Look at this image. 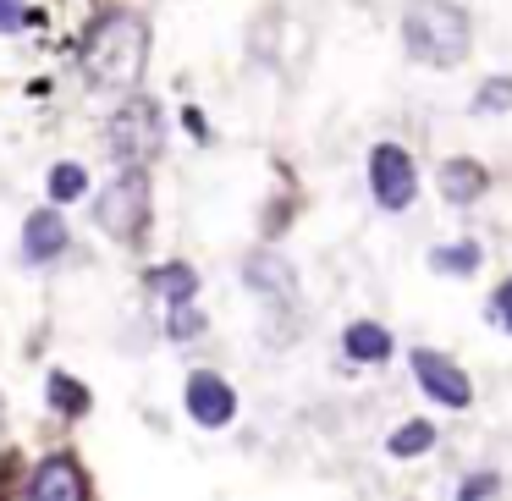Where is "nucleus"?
I'll list each match as a JSON object with an SVG mask.
<instances>
[{
  "label": "nucleus",
  "mask_w": 512,
  "mask_h": 501,
  "mask_svg": "<svg viewBox=\"0 0 512 501\" xmlns=\"http://www.w3.org/2000/svg\"><path fill=\"white\" fill-rule=\"evenodd\" d=\"M149 61V28L133 12H111L83 39V72L94 89H138Z\"/></svg>",
  "instance_id": "f257e3e1"
},
{
  "label": "nucleus",
  "mask_w": 512,
  "mask_h": 501,
  "mask_svg": "<svg viewBox=\"0 0 512 501\" xmlns=\"http://www.w3.org/2000/svg\"><path fill=\"white\" fill-rule=\"evenodd\" d=\"M402 45L424 67H457L474 45V28H468V12H457L452 0H413L402 17Z\"/></svg>",
  "instance_id": "f03ea898"
},
{
  "label": "nucleus",
  "mask_w": 512,
  "mask_h": 501,
  "mask_svg": "<svg viewBox=\"0 0 512 501\" xmlns=\"http://www.w3.org/2000/svg\"><path fill=\"white\" fill-rule=\"evenodd\" d=\"M105 144L122 166H149L160 155V111L149 100H127L105 127Z\"/></svg>",
  "instance_id": "7ed1b4c3"
},
{
  "label": "nucleus",
  "mask_w": 512,
  "mask_h": 501,
  "mask_svg": "<svg viewBox=\"0 0 512 501\" xmlns=\"http://www.w3.org/2000/svg\"><path fill=\"white\" fill-rule=\"evenodd\" d=\"M369 188H375L380 210H408V204H413V193H419V177H413L408 149L380 144L375 155H369Z\"/></svg>",
  "instance_id": "20e7f679"
},
{
  "label": "nucleus",
  "mask_w": 512,
  "mask_h": 501,
  "mask_svg": "<svg viewBox=\"0 0 512 501\" xmlns=\"http://www.w3.org/2000/svg\"><path fill=\"white\" fill-rule=\"evenodd\" d=\"M149 221V177H138V166L127 177H116L100 199V226L116 237H133Z\"/></svg>",
  "instance_id": "39448f33"
},
{
  "label": "nucleus",
  "mask_w": 512,
  "mask_h": 501,
  "mask_svg": "<svg viewBox=\"0 0 512 501\" xmlns=\"http://www.w3.org/2000/svg\"><path fill=\"white\" fill-rule=\"evenodd\" d=\"M413 375H419V386L430 391L435 402H446V408H468V402H474L468 375L452 364V358L430 353V347H419V353H413Z\"/></svg>",
  "instance_id": "423d86ee"
},
{
  "label": "nucleus",
  "mask_w": 512,
  "mask_h": 501,
  "mask_svg": "<svg viewBox=\"0 0 512 501\" xmlns=\"http://www.w3.org/2000/svg\"><path fill=\"white\" fill-rule=\"evenodd\" d=\"M188 413H193L199 424H210V430L232 424V413H237L232 386H226L221 375H193V380H188Z\"/></svg>",
  "instance_id": "0eeeda50"
},
{
  "label": "nucleus",
  "mask_w": 512,
  "mask_h": 501,
  "mask_svg": "<svg viewBox=\"0 0 512 501\" xmlns=\"http://www.w3.org/2000/svg\"><path fill=\"white\" fill-rule=\"evenodd\" d=\"M28 496H34V501H83V496H89V485H83V474H78L72 463H61V457H50V463L34 474V485H28Z\"/></svg>",
  "instance_id": "6e6552de"
},
{
  "label": "nucleus",
  "mask_w": 512,
  "mask_h": 501,
  "mask_svg": "<svg viewBox=\"0 0 512 501\" xmlns=\"http://www.w3.org/2000/svg\"><path fill=\"white\" fill-rule=\"evenodd\" d=\"M61 248H67V221L50 215V210H39L34 221H28V232H23V259L28 265H45V259L61 254Z\"/></svg>",
  "instance_id": "1a4fd4ad"
},
{
  "label": "nucleus",
  "mask_w": 512,
  "mask_h": 501,
  "mask_svg": "<svg viewBox=\"0 0 512 501\" xmlns=\"http://www.w3.org/2000/svg\"><path fill=\"white\" fill-rule=\"evenodd\" d=\"M485 188H490V177H485L479 160H446V166H441V193L452 204H474Z\"/></svg>",
  "instance_id": "9d476101"
},
{
  "label": "nucleus",
  "mask_w": 512,
  "mask_h": 501,
  "mask_svg": "<svg viewBox=\"0 0 512 501\" xmlns=\"http://www.w3.org/2000/svg\"><path fill=\"white\" fill-rule=\"evenodd\" d=\"M342 347L358 358V364H380V358H391V336L380 331V325H369V320H358V325H347V336H342Z\"/></svg>",
  "instance_id": "9b49d317"
},
{
  "label": "nucleus",
  "mask_w": 512,
  "mask_h": 501,
  "mask_svg": "<svg viewBox=\"0 0 512 501\" xmlns=\"http://www.w3.org/2000/svg\"><path fill=\"white\" fill-rule=\"evenodd\" d=\"M248 287L259 292H276V298H292V270L281 265V259H248Z\"/></svg>",
  "instance_id": "f8f14e48"
},
{
  "label": "nucleus",
  "mask_w": 512,
  "mask_h": 501,
  "mask_svg": "<svg viewBox=\"0 0 512 501\" xmlns=\"http://www.w3.org/2000/svg\"><path fill=\"white\" fill-rule=\"evenodd\" d=\"M479 259H485V254H479V243H452V248H435L430 265L441 270V276H474Z\"/></svg>",
  "instance_id": "ddd939ff"
},
{
  "label": "nucleus",
  "mask_w": 512,
  "mask_h": 501,
  "mask_svg": "<svg viewBox=\"0 0 512 501\" xmlns=\"http://www.w3.org/2000/svg\"><path fill=\"white\" fill-rule=\"evenodd\" d=\"M149 287L171 292V303H182V298H193V292H199V276H193L188 265H171V270H155V276H149Z\"/></svg>",
  "instance_id": "4468645a"
},
{
  "label": "nucleus",
  "mask_w": 512,
  "mask_h": 501,
  "mask_svg": "<svg viewBox=\"0 0 512 501\" xmlns=\"http://www.w3.org/2000/svg\"><path fill=\"white\" fill-rule=\"evenodd\" d=\"M430 441H435V430L413 419V424H402V430L391 435L386 446H391V457H419V452H430Z\"/></svg>",
  "instance_id": "2eb2a0df"
},
{
  "label": "nucleus",
  "mask_w": 512,
  "mask_h": 501,
  "mask_svg": "<svg viewBox=\"0 0 512 501\" xmlns=\"http://www.w3.org/2000/svg\"><path fill=\"white\" fill-rule=\"evenodd\" d=\"M83 188H89V182H83V166H56L50 171V199L56 204H72Z\"/></svg>",
  "instance_id": "dca6fc26"
},
{
  "label": "nucleus",
  "mask_w": 512,
  "mask_h": 501,
  "mask_svg": "<svg viewBox=\"0 0 512 501\" xmlns=\"http://www.w3.org/2000/svg\"><path fill=\"white\" fill-rule=\"evenodd\" d=\"M474 111L490 116V111H512V78H490L485 89L474 94Z\"/></svg>",
  "instance_id": "f3484780"
},
{
  "label": "nucleus",
  "mask_w": 512,
  "mask_h": 501,
  "mask_svg": "<svg viewBox=\"0 0 512 501\" xmlns=\"http://www.w3.org/2000/svg\"><path fill=\"white\" fill-rule=\"evenodd\" d=\"M50 402H56V408H67V413H83V408H89V397H83V386H78V380H50Z\"/></svg>",
  "instance_id": "a211bd4d"
},
{
  "label": "nucleus",
  "mask_w": 512,
  "mask_h": 501,
  "mask_svg": "<svg viewBox=\"0 0 512 501\" xmlns=\"http://www.w3.org/2000/svg\"><path fill=\"white\" fill-rule=\"evenodd\" d=\"M199 309H193V298H182V303H171V336H193L199 331Z\"/></svg>",
  "instance_id": "6ab92c4d"
},
{
  "label": "nucleus",
  "mask_w": 512,
  "mask_h": 501,
  "mask_svg": "<svg viewBox=\"0 0 512 501\" xmlns=\"http://www.w3.org/2000/svg\"><path fill=\"white\" fill-rule=\"evenodd\" d=\"M496 490H501V479H496V474H468L463 485H457V496L474 501V496H496Z\"/></svg>",
  "instance_id": "aec40b11"
},
{
  "label": "nucleus",
  "mask_w": 512,
  "mask_h": 501,
  "mask_svg": "<svg viewBox=\"0 0 512 501\" xmlns=\"http://www.w3.org/2000/svg\"><path fill=\"white\" fill-rule=\"evenodd\" d=\"M490 314H496L501 331H512V281H501V287H496V298H490Z\"/></svg>",
  "instance_id": "412c9836"
},
{
  "label": "nucleus",
  "mask_w": 512,
  "mask_h": 501,
  "mask_svg": "<svg viewBox=\"0 0 512 501\" xmlns=\"http://www.w3.org/2000/svg\"><path fill=\"white\" fill-rule=\"evenodd\" d=\"M23 23V0H0V34H12Z\"/></svg>",
  "instance_id": "4be33fe9"
}]
</instances>
